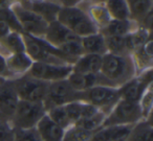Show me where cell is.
<instances>
[{"instance_id": "34", "label": "cell", "mask_w": 153, "mask_h": 141, "mask_svg": "<svg viewBox=\"0 0 153 141\" xmlns=\"http://www.w3.org/2000/svg\"><path fill=\"white\" fill-rule=\"evenodd\" d=\"M14 141H41L36 128L30 130H15Z\"/></svg>"}, {"instance_id": "32", "label": "cell", "mask_w": 153, "mask_h": 141, "mask_svg": "<svg viewBox=\"0 0 153 141\" xmlns=\"http://www.w3.org/2000/svg\"><path fill=\"white\" fill-rule=\"evenodd\" d=\"M138 105L142 110L144 119H151L153 109V84L146 89V91L138 101Z\"/></svg>"}, {"instance_id": "18", "label": "cell", "mask_w": 153, "mask_h": 141, "mask_svg": "<svg viewBox=\"0 0 153 141\" xmlns=\"http://www.w3.org/2000/svg\"><path fill=\"white\" fill-rule=\"evenodd\" d=\"M36 131L41 141H63L65 131L60 128L45 114L36 125Z\"/></svg>"}, {"instance_id": "14", "label": "cell", "mask_w": 153, "mask_h": 141, "mask_svg": "<svg viewBox=\"0 0 153 141\" xmlns=\"http://www.w3.org/2000/svg\"><path fill=\"white\" fill-rule=\"evenodd\" d=\"M22 5L30 9L37 15L45 20L47 23H51L57 20V16L59 13L60 7L56 1L48 0H41V1H28V0H18Z\"/></svg>"}, {"instance_id": "38", "label": "cell", "mask_w": 153, "mask_h": 141, "mask_svg": "<svg viewBox=\"0 0 153 141\" xmlns=\"http://www.w3.org/2000/svg\"><path fill=\"white\" fill-rule=\"evenodd\" d=\"M86 1H88V2H91V3H99V4H105L107 0H86Z\"/></svg>"}, {"instance_id": "5", "label": "cell", "mask_w": 153, "mask_h": 141, "mask_svg": "<svg viewBox=\"0 0 153 141\" xmlns=\"http://www.w3.org/2000/svg\"><path fill=\"white\" fill-rule=\"evenodd\" d=\"M11 10L21 27L22 34H26L39 39L44 38L48 23L43 18L22 5L19 1L12 3Z\"/></svg>"}, {"instance_id": "17", "label": "cell", "mask_w": 153, "mask_h": 141, "mask_svg": "<svg viewBox=\"0 0 153 141\" xmlns=\"http://www.w3.org/2000/svg\"><path fill=\"white\" fill-rule=\"evenodd\" d=\"M81 7L89 17L91 22L97 26L98 30L100 32L101 30L105 27L109 21L111 20L108 12H107L105 4H99V3H91L84 0L81 4L78 5Z\"/></svg>"}, {"instance_id": "33", "label": "cell", "mask_w": 153, "mask_h": 141, "mask_svg": "<svg viewBox=\"0 0 153 141\" xmlns=\"http://www.w3.org/2000/svg\"><path fill=\"white\" fill-rule=\"evenodd\" d=\"M91 136V133L80 128L79 125L74 124L69 126L67 130H65L63 141H89Z\"/></svg>"}, {"instance_id": "26", "label": "cell", "mask_w": 153, "mask_h": 141, "mask_svg": "<svg viewBox=\"0 0 153 141\" xmlns=\"http://www.w3.org/2000/svg\"><path fill=\"white\" fill-rule=\"evenodd\" d=\"M12 32H21L22 30L10 7H0V40Z\"/></svg>"}, {"instance_id": "12", "label": "cell", "mask_w": 153, "mask_h": 141, "mask_svg": "<svg viewBox=\"0 0 153 141\" xmlns=\"http://www.w3.org/2000/svg\"><path fill=\"white\" fill-rule=\"evenodd\" d=\"M19 98L12 80L0 83V117L4 121L11 122Z\"/></svg>"}, {"instance_id": "25", "label": "cell", "mask_w": 153, "mask_h": 141, "mask_svg": "<svg viewBox=\"0 0 153 141\" xmlns=\"http://www.w3.org/2000/svg\"><path fill=\"white\" fill-rule=\"evenodd\" d=\"M130 20L138 24L149 13L153 12V0H125Z\"/></svg>"}, {"instance_id": "35", "label": "cell", "mask_w": 153, "mask_h": 141, "mask_svg": "<svg viewBox=\"0 0 153 141\" xmlns=\"http://www.w3.org/2000/svg\"><path fill=\"white\" fill-rule=\"evenodd\" d=\"M15 128L4 120H0V141H14Z\"/></svg>"}, {"instance_id": "43", "label": "cell", "mask_w": 153, "mask_h": 141, "mask_svg": "<svg viewBox=\"0 0 153 141\" xmlns=\"http://www.w3.org/2000/svg\"><path fill=\"white\" fill-rule=\"evenodd\" d=\"M0 120H2V119H1V117H0Z\"/></svg>"}, {"instance_id": "6", "label": "cell", "mask_w": 153, "mask_h": 141, "mask_svg": "<svg viewBox=\"0 0 153 141\" xmlns=\"http://www.w3.org/2000/svg\"><path fill=\"white\" fill-rule=\"evenodd\" d=\"M145 120L142 110L137 103L120 99L111 111L107 114L104 126L107 125H127L132 126L137 122Z\"/></svg>"}, {"instance_id": "40", "label": "cell", "mask_w": 153, "mask_h": 141, "mask_svg": "<svg viewBox=\"0 0 153 141\" xmlns=\"http://www.w3.org/2000/svg\"><path fill=\"white\" fill-rule=\"evenodd\" d=\"M12 2H16V1H18V0H11Z\"/></svg>"}, {"instance_id": "42", "label": "cell", "mask_w": 153, "mask_h": 141, "mask_svg": "<svg viewBox=\"0 0 153 141\" xmlns=\"http://www.w3.org/2000/svg\"><path fill=\"white\" fill-rule=\"evenodd\" d=\"M119 141H125V139H123V140H119Z\"/></svg>"}, {"instance_id": "23", "label": "cell", "mask_w": 153, "mask_h": 141, "mask_svg": "<svg viewBox=\"0 0 153 141\" xmlns=\"http://www.w3.org/2000/svg\"><path fill=\"white\" fill-rule=\"evenodd\" d=\"M24 43L21 32H12L7 36L0 40V55L3 58H7L12 55L24 52Z\"/></svg>"}, {"instance_id": "7", "label": "cell", "mask_w": 153, "mask_h": 141, "mask_svg": "<svg viewBox=\"0 0 153 141\" xmlns=\"http://www.w3.org/2000/svg\"><path fill=\"white\" fill-rule=\"evenodd\" d=\"M120 100L119 89L108 86H96L80 92V101L94 106L99 111L108 114Z\"/></svg>"}, {"instance_id": "39", "label": "cell", "mask_w": 153, "mask_h": 141, "mask_svg": "<svg viewBox=\"0 0 153 141\" xmlns=\"http://www.w3.org/2000/svg\"><path fill=\"white\" fill-rule=\"evenodd\" d=\"M28 1H41V0H28ZM48 1H55V0H48Z\"/></svg>"}, {"instance_id": "11", "label": "cell", "mask_w": 153, "mask_h": 141, "mask_svg": "<svg viewBox=\"0 0 153 141\" xmlns=\"http://www.w3.org/2000/svg\"><path fill=\"white\" fill-rule=\"evenodd\" d=\"M150 85H152V69L137 74L135 78L120 87V99L138 103L140 97Z\"/></svg>"}, {"instance_id": "9", "label": "cell", "mask_w": 153, "mask_h": 141, "mask_svg": "<svg viewBox=\"0 0 153 141\" xmlns=\"http://www.w3.org/2000/svg\"><path fill=\"white\" fill-rule=\"evenodd\" d=\"M74 101H80V92L74 90L67 80H63L48 85L43 106L48 111L49 109L65 106Z\"/></svg>"}, {"instance_id": "22", "label": "cell", "mask_w": 153, "mask_h": 141, "mask_svg": "<svg viewBox=\"0 0 153 141\" xmlns=\"http://www.w3.org/2000/svg\"><path fill=\"white\" fill-rule=\"evenodd\" d=\"M138 25L132 20H113L111 19L109 23L99 32L104 37H125L135 30Z\"/></svg>"}, {"instance_id": "24", "label": "cell", "mask_w": 153, "mask_h": 141, "mask_svg": "<svg viewBox=\"0 0 153 141\" xmlns=\"http://www.w3.org/2000/svg\"><path fill=\"white\" fill-rule=\"evenodd\" d=\"M81 44L84 53H91V55H98L102 57L107 53L105 37L99 32L81 38Z\"/></svg>"}, {"instance_id": "31", "label": "cell", "mask_w": 153, "mask_h": 141, "mask_svg": "<svg viewBox=\"0 0 153 141\" xmlns=\"http://www.w3.org/2000/svg\"><path fill=\"white\" fill-rule=\"evenodd\" d=\"M107 47V53L115 55H130L128 48L127 39L125 37H105Z\"/></svg>"}, {"instance_id": "4", "label": "cell", "mask_w": 153, "mask_h": 141, "mask_svg": "<svg viewBox=\"0 0 153 141\" xmlns=\"http://www.w3.org/2000/svg\"><path fill=\"white\" fill-rule=\"evenodd\" d=\"M45 114L43 103L19 100L10 123L15 130H30L36 128Z\"/></svg>"}, {"instance_id": "30", "label": "cell", "mask_w": 153, "mask_h": 141, "mask_svg": "<svg viewBox=\"0 0 153 141\" xmlns=\"http://www.w3.org/2000/svg\"><path fill=\"white\" fill-rule=\"evenodd\" d=\"M106 116H107L106 114L99 111L96 114H94V115L88 116V117L79 120L76 123V125H79L80 128H84L87 132L94 134V133H96L97 131H99L100 128H102L104 126Z\"/></svg>"}, {"instance_id": "3", "label": "cell", "mask_w": 153, "mask_h": 141, "mask_svg": "<svg viewBox=\"0 0 153 141\" xmlns=\"http://www.w3.org/2000/svg\"><path fill=\"white\" fill-rule=\"evenodd\" d=\"M57 21L80 38L99 32L87 14L79 7H61L58 13Z\"/></svg>"}, {"instance_id": "13", "label": "cell", "mask_w": 153, "mask_h": 141, "mask_svg": "<svg viewBox=\"0 0 153 141\" xmlns=\"http://www.w3.org/2000/svg\"><path fill=\"white\" fill-rule=\"evenodd\" d=\"M43 40L60 50L66 44L74 42V41H79L81 40V38L74 35V32H71L69 30H67L65 26H63L60 22L56 20V21L48 23Z\"/></svg>"}, {"instance_id": "2", "label": "cell", "mask_w": 153, "mask_h": 141, "mask_svg": "<svg viewBox=\"0 0 153 141\" xmlns=\"http://www.w3.org/2000/svg\"><path fill=\"white\" fill-rule=\"evenodd\" d=\"M25 53L37 63L53 64V65H74V62L61 50L44 41L26 34H22Z\"/></svg>"}, {"instance_id": "29", "label": "cell", "mask_w": 153, "mask_h": 141, "mask_svg": "<svg viewBox=\"0 0 153 141\" xmlns=\"http://www.w3.org/2000/svg\"><path fill=\"white\" fill-rule=\"evenodd\" d=\"M107 12L113 20H128L130 19L128 7L125 0H107L105 3Z\"/></svg>"}, {"instance_id": "37", "label": "cell", "mask_w": 153, "mask_h": 141, "mask_svg": "<svg viewBox=\"0 0 153 141\" xmlns=\"http://www.w3.org/2000/svg\"><path fill=\"white\" fill-rule=\"evenodd\" d=\"M0 78L5 80H10V75L7 69V64H5V59L0 55Z\"/></svg>"}, {"instance_id": "8", "label": "cell", "mask_w": 153, "mask_h": 141, "mask_svg": "<svg viewBox=\"0 0 153 141\" xmlns=\"http://www.w3.org/2000/svg\"><path fill=\"white\" fill-rule=\"evenodd\" d=\"M19 100L43 103L46 96L48 83L32 78L28 74L12 80Z\"/></svg>"}, {"instance_id": "28", "label": "cell", "mask_w": 153, "mask_h": 141, "mask_svg": "<svg viewBox=\"0 0 153 141\" xmlns=\"http://www.w3.org/2000/svg\"><path fill=\"white\" fill-rule=\"evenodd\" d=\"M126 39H127L128 48H129L130 55H131L133 51L144 46L148 41L152 40V32H149V30H146L138 26L135 30L127 35Z\"/></svg>"}, {"instance_id": "16", "label": "cell", "mask_w": 153, "mask_h": 141, "mask_svg": "<svg viewBox=\"0 0 153 141\" xmlns=\"http://www.w3.org/2000/svg\"><path fill=\"white\" fill-rule=\"evenodd\" d=\"M33 63L34 62L26 55L25 51L15 53L5 58V64H7V69L10 75V80L27 74Z\"/></svg>"}, {"instance_id": "1", "label": "cell", "mask_w": 153, "mask_h": 141, "mask_svg": "<svg viewBox=\"0 0 153 141\" xmlns=\"http://www.w3.org/2000/svg\"><path fill=\"white\" fill-rule=\"evenodd\" d=\"M100 73L109 86L117 89L137 75L131 55H115L110 53L103 55Z\"/></svg>"}, {"instance_id": "36", "label": "cell", "mask_w": 153, "mask_h": 141, "mask_svg": "<svg viewBox=\"0 0 153 141\" xmlns=\"http://www.w3.org/2000/svg\"><path fill=\"white\" fill-rule=\"evenodd\" d=\"M61 7H74L81 4L84 0H55Z\"/></svg>"}, {"instance_id": "41", "label": "cell", "mask_w": 153, "mask_h": 141, "mask_svg": "<svg viewBox=\"0 0 153 141\" xmlns=\"http://www.w3.org/2000/svg\"><path fill=\"white\" fill-rule=\"evenodd\" d=\"M3 80H2V78H0V83H1V82H3Z\"/></svg>"}, {"instance_id": "19", "label": "cell", "mask_w": 153, "mask_h": 141, "mask_svg": "<svg viewBox=\"0 0 153 141\" xmlns=\"http://www.w3.org/2000/svg\"><path fill=\"white\" fill-rule=\"evenodd\" d=\"M102 55L84 53L72 65V72L84 74L100 73L102 67Z\"/></svg>"}, {"instance_id": "27", "label": "cell", "mask_w": 153, "mask_h": 141, "mask_svg": "<svg viewBox=\"0 0 153 141\" xmlns=\"http://www.w3.org/2000/svg\"><path fill=\"white\" fill-rule=\"evenodd\" d=\"M125 141H153V126L151 119H145L132 125Z\"/></svg>"}, {"instance_id": "20", "label": "cell", "mask_w": 153, "mask_h": 141, "mask_svg": "<svg viewBox=\"0 0 153 141\" xmlns=\"http://www.w3.org/2000/svg\"><path fill=\"white\" fill-rule=\"evenodd\" d=\"M132 126L107 125L94 133L89 141H119L128 136Z\"/></svg>"}, {"instance_id": "15", "label": "cell", "mask_w": 153, "mask_h": 141, "mask_svg": "<svg viewBox=\"0 0 153 141\" xmlns=\"http://www.w3.org/2000/svg\"><path fill=\"white\" fill-rule=\"evenodd\" d=\"M70 86L78 92H83L96 86H109L107 80L102 76L101 73L97 74H84L71 72L67 78Z\"/></svg>"}, {"instance_id": "10", "label": "cell", "mask_w": 153, "mask_h": 141, "mask_svg": "<svg viewBox=\"0 0 153 141\" xmlns=\"http://www.w3.org/2000/svg\"><path fill=\"white\" fill-rule=\"evenodd\" d=\"M71 72V65H53V64L34 62L27 74L32 78L51 84L58 80H67Z\"/></svg>"}, {"instance_id": "21", "label": "cell", "mask_w": 153, "mask_h": 141, "mask_svg": "<svg viewBox=\"0 0 153 141\" xmlns=\"http://www.w3.org/2000/svg\"><path fill=\"white\" fill-rule=\"evenodd\" d=\"M131 58L135 65L137 74L153 69V53H152V40L148 41L143 47L131 53Z\"/></svg>"}]
</instances>
